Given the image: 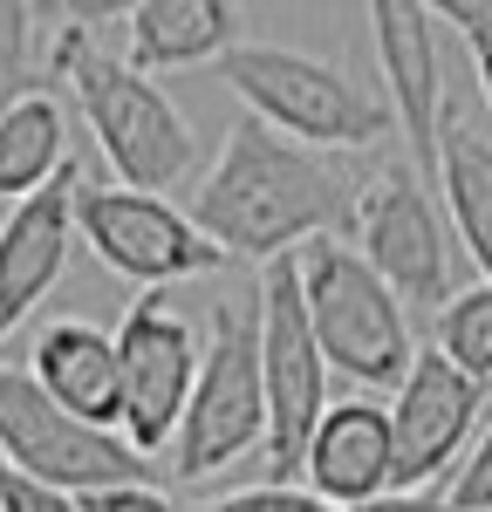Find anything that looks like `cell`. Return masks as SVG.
Masks as SVG:
<instances>
[{"instance_id": "obj_15", "label": "cell", "mask_w": 492, "mask_h": 512, "mask_svg": "<svg viewBox=\"0 0 492 512\" xmlns=\"http://www.w3.org/2000/svg\"><path fill=\"white\" fill-rule=\"evenodd\" d=\"M28 383H35L62 417H76L89 431H117V349L110 328L82 315H62L35 335L28 355Z\"/></svg>"}, {"instance_id": "obj_2", "label": "cell", "mask_w": 492, "mask_h": 512, "mask_svg": "<svg viewBox=\"0 0 492 512\" xmlns=\"http://www.w3.org/2000/svg\"><path fill=\"white\" fill-rule=\"evenodd\" d=\"M55 82L76 89V110L96 137L103 164L117 171L110 185L123 192H171L199 171V137H192V117L164 96L151 76L123 69L117 55L96 48V28L69 14V28L55 35V55H48Z\"/></svg>"}, {"instance_id": "obj_21", "label": "cell", "mask_w": 492, "mask_h": 512, "mask_svg": "<svg viewBox=\"0 0 492 512\" xmlns=\"http://www.w3.org/2000/svg\"><path fill=\"white\" fill-rule=\"evenodd\" d=\"M445 506H458V512H492V424L479 431V444H472V458L451 472V485H445Z\"/></svg>"}, {"instance_id": "obj_26", "label": "cell", "mask_w": 492, "mask_h": 512, "mask_svg": "<svg viewBox=\"0 0 492 512\" xmlns=\"http://www.w3.org/2000/svg\"><path fill=\"white\" fill-rule=\"evenodd\" d=\"M356 512H458V506H445V492H383Z\"/></svg>"}, {"instance_id": "obj_18", "label": "cell", "mask_w": 492, "mask_h": 512, "mask_svg": "<svg viewBox=\"0 0 492 512\" xmlns=\"http://www.w3.org/2000/svg\"><path fill=\"white\" fill-rule=\"evenodd\" d=\"M62 164H69V117L55 103V89L41 82L0 117V205L35 198Z\"/></svg>"}, {"instance_id": "obj_14", "label": "cell", "mask_w": 492, "mask_h": 512, "mask_svg": "<svg viewBox=\"0 0 492 512\" xmlns=\"http://www.w3.org/2000/svg\"><path fill=\"white\" fill-rule=\"evenodd\" d=\"M301 492H315L322 506L356 512L369 499L390 492V424H383V403L349 396V403H328L322 424L301 444Z\"/></svg>"}, {"instance_id": "obj_3", "label": "cell", "mask_w": 492, "mask_h": 512, "mask_svg": "<svg viewBox=\"0 0 492 512\" xmlns=\"http://www.w3.org/2000/svg\"><path fill=\"white\" fill-rule=\"evenodd\" d=\"M219 82L246 103V117L274 130L287 144L308 151H376L390 137V110L383 96L363 89L349 69H335L308 48H281V41H233L219 55Z\"/></svg>"}, {"instance_id": "obj_19", "label": "cell", "mask_w": 492, "mask_h": 512, "mask_svg": "<svg viewBox=\"0 0 492 512\" xmlns=\"http://www.w3.org/2000/svg\"><path fill=\"white\" fill-rule=\"evenodd\" d=\"M431 355H438L445 369H458L465 383L492 390V287L486 280L445 294V308H438V349Z\"/></svg>"}, {"instance_id": "obj_13", "label": "cell", "mask_w": 492, "mask_h": 512, "mask_svg": "<svg viewBox=\"0 0 492 512\" xmlns=\"http://www.w3.org/2000/svg\"><path fill=\"white\" fill-rule=\"evenodd\" d=\"M76 185L82 164L69 158L35 198L7 205V226H0V342L48 301V287L62 280L69 253H76Z\"/></svg>"}, {"instance_id": "obj_20", "label": "cell", "mask_w": 492, "mask_h": 512, "mask_svg": "<svg viewBox=\"0 0 492 512\" xmlns=\"http://www.w3.org/2000/svg\"><path fill=\"white\" fill-rule=\"evenodd\" d=\"M41 89L35 82V7H21V0H0V117Z\"/></svg>"}, {"instance_id": "obj_1", "label": "cell", "mask_w": 492, "mask_h": 512, "mask_svg": "<svg viewBox=\"0 0 492 512\" xmlns=\"http://www.w3.org/2000/svg\"><path fill=\"white\" fill-rule=\"evenodd\" d=\"M349 205L356 185L342 178V164L287 144L274 130L240 117L219 144V164L192 192V226H199L226 260H281L301 253L308 239H342L349 233Z\"/></svg>"}, {"instance_id": "obj_4", "label": "cell", "mask_w": 492, "mask_h": 512, "mask_svg": "<svg viewBox=\"0 0 492 512\" xmlns=\"http://www.w3.org/2000/svg\"><path fill=\"white\" fill-rule=\"evenodd\" d=\"M294 287H301V315L308 335L335 376L363 383V390H397L410 369V308L356 260V246L342 239H308L294 253Z\"/></svg>"}, {"instance_id": "obj_24", "label": "cell", "mask_w": 492, "mask_h": 512, "mask_svg": "<svg viewBox=\"0 0 492 512\" xmlns=\"http://www.w3.org/2000/svg\"><path fill=\"white\" fill-rule=\"evenodd\" d=\"M82 512H185V506H171L158 485H110V492H89Z\"/></svg>"}, {"instance_id": "obj_22", "label": "cell", "mask_w": 492, "mask_h": 512, "mask_svg": "<svg viewBox=\"0 0 492 512\" xmlns=\"http://www.w3.org/2000/svg\"><path fill=\"white\" fill-rule=\"evenodd\" d=\"M199 512H335V506H322L301 485H246V492H226V499H212Z\"/></svg>"}, {"instance_id": "obj_7", "label": "cell", "mask_w": 492, "mask_h": 512, "mask_svg": "<svg viewBox=\"0 0 492 512\" xmlns=\"http://www.w3.org/2000/svg\"><path fill=\"white\" fill-rule=\"evenodd\" d=\"M0 465L48 492H69V499L110 492V485H151L158 472L117 431H89L76 417H62L28 383V369H7V362H0Z\"/></svg>"}, {"instance_id": "obj_9", "label": "cell", "mask_w": 492, "mask_h": 512, "mask_svg": "<svg viewBox=\"0 0 492 512\" xmlns=\"http://www.w3.org/2000/svg\"><path fill=\"white\" fill-rule=\"evenodd\" d=\"M76 239L144 294H171L178 280H205L226 267V253L171 205L123 185H76Z\"/></svg>"}, {"instance_id": "obj_25", "label": "cell", "mask_w": 492, "mask_h": 512, "mask_svg": "<svg viewBox=\"0 0 492 512\" xmlns=\"http://www.w3.org/2000/svg\"><path fill=\"white\" fill-rule=\"evenodd\" d=\"M451 28H465V48H492V0H451Z\"/></svg>"}, {"instance_id": "obj_16", "label": "cell", "mask_w": 492, "mask_h": 512, "mask_svg": "<svg viewBox=\"0 0 492 512\" xmlns=\"http://www.w3.org/2000/svg\"><path fill=\"white\" fill-rule=\"evenodd\" d=\"M240 35L233 0H137L123 7V69L164 76V69H199L219 62Z\"/></svg>"}, {"instance_id": "obj_8", "label": "cell", "mask_w": 492, "mask_h": 512, "mask_svg": "<svg viewBox=\"0 0 492 512\" xmlns=\"http://www.w3.org/2000/svg\"><path fill=\"white\" fill-rule=\"evenodd\" d=\"M110 349H117V437L137 458H158V451H171V431L192 396L199 328L185 321L171 294H137L110 335Z\"/></svg>"}, {"instance_id": "obj_17", "label": "cell", "mask_w": 492, "mask_h": 512, "mask_svg": "<svg viewBox=\"0 0 492 512\" xmlns=\"http://www.w3.org/2000/svg\"><path fill=\"white\" fill-rule=\"evenodd\" d=\"M431 185L445 192L458 246L472 253L479 280L492 287V137L472 117H458L451 103H445V123H438V171H431Z\"/></svg>"}, {"instance_id": "obj_11", "label": "cell", "mask_w": 492, "mask_h": 512, "mask_svg": "<svg viewBox=\"0 0 492 512\" xmlns=\"http://www.w3.org/2000/svg\"><path fill=\"white\" fill-rule=\"evenodd\" d=\"M486 390L445 369L438 355H410L404 383L390 396L383 424H390V492H431V478L465 451V437L479 431Z\"/></svg>"}, {"instance_id": "obj_12", "label": "cell", "mask_w": 492, "mask_h": 512, "mask_svg": "<svg viewBox=\"0 0 492 512\" xmlns=\"http://www.w3.org/2000/svg\"><path fill=\"white\" fill-rule=\"evenodd\" d=\"M369 41H376V69L390 82L383 110L410 144L417 185H431L438 171V123H445V69H438V14L417 0H369Z\"/></svg>"}, {"instance_id": "obj_27", "label": "cell", "mask_w": 492, "mask_h": 512, "mask_svg": "<svg viewBox=\"0 0 492 512\" xmlns=\"http://www.w3.org/2000/svg\"><path fill=\"white\" fill-rule=\"evenodd\" d=\"M472 76H479V96H486V110H492V48H472Z\"/></svg>"}, {"instance_id": "obj_5", "label": "cell", "mask_w": 492, "mask_h": 512, "mask_svg": "<svg viewBox=\"0 0 492 512\" xmlns=\"http://www.w3.org/2000/svg\"><path fill=\"white\" fill-rule=\"evenodd\" d=\"M267 437V403H260V349H253V294L246 301H212L199 335V369L185 417L171 431V472L212 478L260 451Z\"/></svg>"}, {"instance_id": "obj_6", "label": "cell", "mask_w": 492, "mask_h": 512, "mask_svg": "<svg viewBox=\"0 0 492 512\" xmlns=\"http://www.w3.org/2000/svg\"><path fill=\"white\" fill-rule=\"evenodd\" d=\"M253 349H260V403H267V485H287L301 472V444L328 410V362L308 335L301 287H294V253L267 260L253 280Z\"/></svg>"}, {"instance_id": "obj_10", "label": "cell", "mask_w": 492, "mask_h": 512, "mask_svg": "<svg viewBox=\"0 0 492 512\" xmlns=\"http://www.w3.org/2000/svg\"><path fill=\"white\" fill-rule=\"evenodd\" d=\"M349 233H356V260H363L404 308H445L451 239H445L438 205H431V185H417L410 164H390V171H376L369 185H356Z\"/></svg>"}, {"instance_id": "obj_23", "label": "cell", "mask_w": 492, "mask_h": 512, "mask_svg": "<svg viewBox=\"0 0 492 512\" xmlns=\"http://www.w3.org/2000/svg\"><path fill=\"white\" fill-rule=\"evenodd\" d=\"M0 512H82V499L48 492V485H35V478H14L7 465H0Z\"/></svg>"}]
</instances>
